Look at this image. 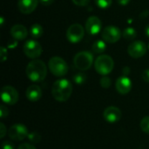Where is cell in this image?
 Returning a JSON list of instances; mask_svg holds the SVG:
<instances>
[{"label": "cell", "mask_w": 149, "mask_h": 149, "mask_svg": "<svg viewBox=\"0 0 149 149\" xmlns=\"http://www.w3.org/2000/svg\"><path fill=\"white\" fill-rule=\"evenodd\" d=\"M26 76L32 82H42L47 75V67L44 61L34 59L26 66Z\"/></svg>", "instance_id": "obj_1"}, {"label": "cell", "mask_w": 149, "mask_h": 149, "mask_svg": "<svg viewBox=\"0 0 149 149\" xmlns=\"http://www.w3.org/2000/svg\"><path fill=\"white\" fill-rule=\"evenodd\" d=\"M72 93V85L66 79L56 80L52 87V97L58 102H65L69 100Z\"/></svg>", "instance_id": "obj_2"}, {"label": "cell", "mask_w": 149, "mask_h": 149, "mask_svg": "<svg viewBox=\"0 0 149 149\" xmlns=\"http://www.w3.org/2000/svg\"><path fill=\"white\" fill-rule=\"evenodd\" d=\"M50 72L56 77H63L67 74L69 66L65 59L58 56L52 57L48 62Z\"/></svg>", "instance_id": "obj_3"}, {"label": "cell", "mask_w": 149, "mask_h": 149, "mask_svg": "<svg viewBox=\"0 0 149 149\" xmlns=\"http://www.w3.org/2000/svg\"><path fill=\"white\" fill-rule=\"evenodd\" d=\"M113 59L108 55H100L95 59L94 62V68L96 72L103 76L108 75L113 71Z\"/></svg>", "instance_id": "obj_4"}, {"label": "cell", "mask_w": 149, "mask_h": 149, "mask_svg": "<svg viewBox=\"0 0 149 149\" xmlns=\"http://www.w3.org/2000/svg\"><path fill=\"white\" fill-rule=\"evenodd\" d=\"M73 63L76 68H78L79 70L87 71L93 65V56L91 52L86 51L78 52L73 58Z\"/></svg>", "instance_id": "obj_5"}, {"label": "cell", "mask_w": 149, "mask_h": 149, "mask_svg": "<svg viewBox=\"0 0 149 149\" xmlns=\"http://www.w3.org/2000/svg\"><path fill=\"white\" fill-rule=\"evenodd\" d=\"M23 51L25 56L29 58L35 59L42 54L43 49L42 45L39 44V42L35 41V40H28L24 43L23 46Z\"/></svg>", "instance_id": "obj_6"}, {"label": "cell", "mask_w": 149, "mask_h": 149, "mask_svg": "<svg viewBox=\"0 0 149 149\" xmlns=\"http://www.w3.org/2000/svg\"><path fill=\"white\" fill-rule=\"evenodd\" d=\"M85 35L84 27L79 24H73L69 26L66 31V38L69 42L77 44L82 40Z\"/></svg>", "instance_id": "obj_7"}, {"label": "cell", "mask_w": 149, "mask_h": 149, "mask_svg": "<svg viewBox=\"0 0 149 149\" xmlns=\"http://www.w3.org/2000/svg\"><path fill=\"white\" fill-rule=\"evenodd\" d=\"M122 34L120 30L114 25H108L104 28L101 33V37L105 42L110 43V44H114L120 40L121 38Z\"/></svg>", "instance_id": "obj_8"}, {"label": "cell", "mask_w": 149, "mask_h": 149, "mask_svg": "<svg viewBox=\"0 0 149 149\" xmlns=\"http://www.w3.org/2000/svg\"><path fill=\"white\" fill-rule=\"evenodd\" d=\"M1 100L4 104L15 105L18 101V93L13 86H5L1 90Z\"/></svg>", "instance_id": "obj_9"}, {"label": "cell", "mask_w": 149, "mask_h": 149, "mask_svg": "<svg viewBox=\"0 0 149 149\" xmlns=\"http://www.w3.org/2000/svg\"><path fill=\"white\" fill-rule=\"evenodd\" d=\"M29 132L27 127L23 124H15L8 130L9 137L16 141H20L28 137Z\"/></svg>", "instance_id": "obj_10"}, {"label": "cell", "mask_w": 149, "mask_h": 149, "mask_svg": "<svg viewBox=\"0 0 149 149\" xmlns=\"http://www.w3.org/2000/svg\"><path fill=\"white\" fill-rule=\"evenodd\" d=\"M127 52L134 58H141L147 52V45L141 40L134 41V42L131 43L128 45V47H127Z\"/></svg>", "instance_id": "obj_11"}, {"label": "cell", "mask_w": 149, "mask_h": 149, "mask_svg": "<svg viewBox=\"0 0 149 149\" xmlns=\"http://www.w3.org/2000/svg\"><path fill=\"white\" fill-rule=\"evenodd\" d=\"M86 31L89 35H97L102 28V22L101 20L95 16H91L87 18L86 22Z\"/></svg>", "instance_id": "obj_12"}, {"label": "cell", "mask_w": 149, "mask_h": 149, "mask_svg": "<svg viewBox=\"0 0 149 149\" xmlns=\"http://www.w3.org/2000/svg\"><path fill=\"white\" fill-rule=\"evenodd\" d=\"M115 87L119 93L125 95L130 93V91L132 90L133 83L127 76L123 75L117 79L116 83H115Z\"/></svg>", "instance_id": "obj_13"}, {"label": "cell", "mask_w": 149, "mask_h": 149, "mask_svg": "<svg viewBox=\"0 0 149 149\" xmlns=\"http://www.w3.org/2000/svg\"><path fill=\"white\" fill-rule=\"evenodd\" d=\"M103 117L108 123H116L121 118V111L116 107H108L105 109Z\"/></svg>", "instance_id": "obj_14"}, {"label": "cell", "mask_w": 149, "mask_h": 149, "mask_svg": "<svg viewBox=\"0 0 149 149\" xmlns=\"http://www.w3.org/2000/svg\"><path fill=\"white\" fill-rule=\"evenodd\" d=\"M39 0H18V10L23 14H31L38 7Z\"/></svg>", "instance_id": "obj_15"}, {"label": "cell", "mask_w": 149, "mask_h": 149, "mask_svg": "<svg viewBox=\"0 0 149 149\" xmlns=\"http://www.w3.org/2000/svg\"><path fill=\"white\" fill-rule=\"evenodd\" d=\"M25 95L27 100H29L31 102H37L42 97V90L38 86L31 85L26 89Z\"/></svg>", "instance_id": "obj_16"}, {"label": "cell", "mask_w": 149, "mask_h": 149, "mask_svg": "<svg viewBox=\"0 0 149 149\" xmlns=\"http://www.w3.org/2000/svg\"><path fill=\"white\" fill-rule=\"evenodd\" d=\"M10 35L16 40H24L28 36V31L22 24H15L10 29Z\"/></svg>", "instance_id": "obj_17"}, {"label": "cell", "mask_w": 149, "mask_h": 149, "mask_svg": "<svg viewBox=\"0 0 149 149\" xmlns=\"http://www.w3.org/2000/svg\"><path fill=\"white\" fill-rule=\"evenodd\" d=\"M30 35L33 38H39L43 35V27L38 24H34L30 28Z\"/></svg>", "instance_id": "obj_18"}, {"label": "cell", "mask_w": 149, "mask_h": 149, "mask_svg": "<svg viewBox=\"0 0 149 149\" xmlns=\"http://www.w3.org/2000/svg\"><path fill=\"white\" fill-rule=\"evenodd\" d=\"M107 45L104 40H96L93 45H92V50L95 53H102L106 51Z\"/></svg>", "instance_id": "obj_19"}, {"label": "cell", "mask_w": 149, "mask_h": 149, "mask_svg": "<svg viewBox=\"0 0 149 149\" xmlns=\"http://www.w3.org/2000/svg\"><path fill=\"white\" fill-rule=\"evenodd\" d=\"M122 36L127 40H134L137 37V31L133 27H127L123 31Z\"/></svg>", "instance_id": "obj_20"}, {"label": "cell", "mask_w": 149, "mask_h": 149, "mask_svg": "<svg viewBox=\"0 0 149 149\" xmlns=\"http://www.w3.org/2000/svg\"><path fill=\"white\" fill-rule=\"evenodd\" d=\"M72 79H73V81H74L75 84L80 86V85H83L86 82V75L84 74V73L79 72V73H76L75 75H73Z\"/></svg>", "instance_id": "obj_21"}, {"label": "cell", "mask_w": 149, "mask_h": 149, "mask_svg": "<svg viewBox=\"0 0 149 149\" xmlns=\"http://www.w3.org/2000/svg\"><path fill=\"white\" fill-rule=\"evenodd\" d=\"M28 140L31 142V143H34V144H37V143H39L42 140V137L41 135L37 133V132H31V133H29L28 134Z\"/></svg>", "instance_id": "obj_22"}, {"label": "cell", "mask_w": 149, "mask_h": 149, "mask_svg": "<svg viewBox=\"0 0 149 149\" xmlns=\"http://www.w3.org/2000/svg\"><path fill=\"white\" fill-rule=\"evenodd\" d=\"M140 127L144 133L149 134V116H146L141 120L140 123Z\"/></svg>", "instance_id": "obj_23"}, {"label": "cell", "mask_w": 149, "mask_h": 149, "mask_svg": "<svg viewBox=\"0 0 149 149\" xmlns=\"http://www.w3.org/2000/svg\"><path fill=\"white\" fill-rule=\"evenodd\" d=\"M113 0H95L96 5L100 9H107L112 5Z\"/></svg>", "instance_id": "obj_24"}, {"label": "cell", "mask_w": 149, "mask_h": 149, "mask_svg": "<svg viewBox=\"0 0 149 149\" xmlns=\"http://www.w3.org/2000/svg\"><path fill=\"white\" fill-rule=\"evenodd\" d=\"M100 86H101L103 88L107 89V88H109V87L111 86L112 80H111V79H110L107 75H106V76H103V77L100 79Z\"/></svg>", "instance_id": "obj_25"}, {"label": "cell", "mask_w": 149, "mask_h": 149, "mask_svg": "<svg viewBox=\"0 0 149 149\" xmlns=\"http://www.w3.org/2000/svg\"><path fill=\"white\" fill-rule=\"evenodd\" d=\"M9 114V111L7 109L6 107H4L3 105H1L0 106V117L1 119H4L8 116Z\"/></svg>", "instance_id": "obj_26"}, {"label": "cell", "mask_w": 149, "mask_h": 149, "mask_svg": "<svg viewBox=\"0 0 149 149\" xmlns=\"http://www.w3.org/2000/svg\"><path fill=\"white\" fill-rule=\"evenodd\" d=\"M72 1L74 4L80 6V7L87 6L90 3V0H72Z\"/></svg>", "instance_id": "obj_27"}, {"label": "cell", "mask_w": 149, "mask_h": 149, "mask_svg": "<svg viewBox=\"0 0 149 149\" xmlns=\"http://www.w3.org/2000/svg\"><path fill=\"white\" fill-rule=\"evenodd\" d=\"M2 148L3 149H15V146L10 141H3L2 143Z\"/></svg>", "instance_id": "obj_28"}, {"label": "cell", "mask_w": 149, "mask_h": 149, "mask_svg": "<svg viewBox=\"0 0 149 149\" xmlns=\"http://www.w3.org/2000/svg\"><path fill=\"white\" fill-rule=\"evenodd\" d=\"M17 149H37L35 148V146H33L32 144L30 143H23L21 145L18 146Z\"/></svg>", "instance_id": "obj_29"}, {"label": "cell", "mask_w": 149, "mask_h": 149, "mask_svg": "<svg viewBox=\"0 0 149 149\" xmlns=\"http://www.w3.org/2000/svg\"><path fill=\"white\" fill-rule=\"evenodd\" d=\"M142 79L145 82L147 83H149V69H146L142 72Z\"/></svg>", "instance_id": "obj_30"}, {"label": "cell", "mask_w": 149, "mask_h": 149, "mask_svg": "<svg viewBox=\"0 0 149 149\" xmlns=\"http://www.w3.org/2000/svg\"><path fill=\"white\" fill-rule=\"evenodd\" d=\"M7 58V50L4 47H1V61L3 62Z\"/></svg>", "instance_id": "obj_31"}, {"label": "cell", "mask_w": 149, "mask_h": 149, "mask_svg": "<svg viewBox=\"0 0 149 149\" xmlns=\"http://www.w3.org/2000/svg\"><path fill=\"white\" fill-rule=\"evenodd\" d=\"M0 132H1V136H0V138L2 139V138H3L4 136H5V134H6V133H7V129H6V127H5V126L3 124V123H1L0 124Z\"/></svg>", "instance_id": "obj_32"}, {"label": "cell", "mask_w": 149, "mask_h": 149, "mask_svg": "<svg viewBox=\"0 0 149 149\" xmlns=\"http://www.w3.org/2000/svg\"><path fill=\"white\" fill-rule=\"evenodd\" d=\"M39 2L44 6H49L54 2V0H39Z\"/></svg>", "instance_id": "obj_33"}, {"label": "cell", "mask_w": 149, "mask_h": 149, "mask_svg": "<svg viewBox=\"0 0 149 149\" xmlns=\"http://www.w3.org/2000/svg\"><path fill=\"white\" fill-rule=\"evenodd\" d=\"M122 72H123V75L124 76H128V74L130 73V67H128V66L124 67Z\"/></svg>", "instance_id": "obj_34"}, {"label": "cell", "mask_w": 149, "mask_h": 149, "mask_svg": "<svg viewBox=\"0 0 149 149\" xmlns=\"http://www.w3.org/2000/svg\"><path fill=\"white\" fill-rule=\"evenodd\" d=\"M117 1L120 5H127L131 0H117Z\"/></svg>", "instance_id": "obj_35"}, {"label": "cell", "mask_w": 149, "mask_h": 149, "mask_svg": "<svg viewBox=\"0 0 149 149\" xmlns=\"http://www.w3.org/2000/svg\"><path fill=\"white\" fill-rule=\"evenodd\" d=\"M17 45V41H16L14 44H11V43L10 42V43H9V45H8V47H9V48H10V49H13V48H15Z\"/></svg>", "instance_id": "obj_36"}, {"label": "cell", "mask_w": 149, "mask_h": 149, "mask_svg": "<svg viewBox=\"0 0 149 149\" xmlns=\"http://www.w3.org/2000/svg\"><path fill=\"white\" fill-rule=\"evenodd\" d=\"M145 33H146V35L149 38V24H148L146 26V28H145Z\"/></svg>", "instance_id": "obj_37"}, {"label": "cell", "mask_w": 149, "mask_h": 149, "mask_svg": "<svg viewBox=\"0 0 149 149\" xmlns=\"http://www.w3.org/2000/svg\"><path fill=\"white\" fill-rule=\"evenodd\" d=\"M148 48H149V45H148Z\"/></svg>", "instance_id": "obj_38"}]
</instances>
